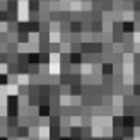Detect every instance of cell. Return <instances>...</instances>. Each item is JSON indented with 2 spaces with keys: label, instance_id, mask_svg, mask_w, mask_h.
<instances>
[{
  "label": "cell",
  "instance_id": "obj_4",
  "mask_svg": "<svg viewBox=\"0 0 140 140\" xmlns=\"http://www.w3.org/2000/svg\"><path fill=\"white\" fill-rule=\"evenodd\" d=\"M123 29H125V31H132V29H133V26H132V22H125Z\"/></svg>",
  "mask_w": 140,
  "mask_h": 140
},
{
  "label": "cell",
  "instance_id": "obj_6",
  "mask_svg": "<svg viewBox=\"0 0 140 140\" xmlns=\"http://www.w3.org/2000/svg\"><path fill=\"white\" fill-rule=\"evenodd\" d=\"M7 82V75H0V84H5Z\"/></svg>",
  "mask_w": 140,
  "mask_h": 140
},
{
  "label": "cell",
  "instance_id": "obj_5",
  "mask_svg": "<svg viewBox=\"0 0 140 140\" xmlns=\"http://www.w3.org/2000/svg\"><path fill=\"white\" fill-rule=\"evenodd\" d=\"M104 72H106V73L113 72V67H111V65H106V67H104Z\"/></svg>",
  "mask_w": 140,
  "mask_h": 140
},
{
  "label": "cell",
  "instance_id": "obj_2",
  "mask_svg": "<svg viewBox=\"0 0 140 140\" xmlns=\"http://www.w3.org/2000/svg\"><path fill=\"white\" fill-rule=\"evenodd\" d=\"M39 113H41V114H48V113H50V109H48V106H41Z\"/></svg>",
  "mask_w": 140,
  "mask_h": 140
},
{
  "label": "cell",
  "instance_id": "obj_1",
  "mask_svg": "<svg viewBox=\"0 0 140 140\" xmlns=\"http://www.w3.org/2000/svg\"><path fill=\"white\" fill-rule=\"evenodd\" d=\"M29 62H33L34 65L38 63V55H29Z\"/></svg>",
  "mask_w": 140,
  "mask_h": 140
},
{
  "label": "cell",
  "instance_id": "obj_8",
  "mask_svg": "<svg viewBox=\"0 0 140 140\" xmlns=\"http://www.w3.org/2000/svg\"><path fill=\"white\" fill-rule=\"evenodd\" d=\"M0 140H5V138H0Z\"/></svg>",
  "mask_w": 140,
  "mask_h": 140
},
{
  "label": "cell",
  "instance_id": "obj_3",
  "mask_svg": "<svg viewBox=\"0 0 140 140\" xmlns=\"http://www.w3.org/2000/svg\"><path fill=\"white\" fill-rule=\"evenodd\" d=\"M123 123H125V125H128V126H130V125L133 123V120H132V118H130V116H125V120H123Z\"/></svg>",
  "mask_w": 140,
  "mask_h": 140
},
{
  "label": "cell",
  "instance_id": "obj_7",
  "mask_svg": "<svg viewBox=\"0 0 140 140\" xmlns=\"http://www.w3.org/2000/svg\"><path fill=\"white\" fill-rule=\"evenodd\" d=\"M135 7H137V10H140V2H137V4H135Z\"/></svg>",
  "mask_w": 140,
  "mask_h": 140
}]
</instances>
